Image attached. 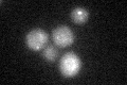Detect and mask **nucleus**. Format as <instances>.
<instances>
[{
	"instance_id": "obj_1",
	"label": "nucleus",
	"mask_w": 127,
	"mask_h": 85,
	"mask_svg": "<svg viewBox=\"0 0 127 85\" xmlns=\"http://www.w3.org/2000/svg\"><path fill=\"white\" fill-rule=\"evenodd\" d=\"M82 61L77 54L74 52H68L61 59L59 62V70L62 75L66 78H71L78 74L81 70Z\"/></svg>"
},
{
	"instance_id": "obj_2",
	"label": "nucleus",
	"mask_w": 127,
	"mask_h": 85,
	"mask_svg": "<svg viewBox=\"0 0 127 85\" xmlns=\"http://www.w3.org/2000/svg\"><path fill=\"white\" fill-rule=\"evenodd\" d=\"M48 42V34L41 29H34L26 36L27 46L33 51H39L45 48Z\"/></svg>"
},
{
	"instance_id": "obj_3",
	"label": "nucleus",
	"mask_w": 127,
	"mask_h": 85,
	"mask_svg": "<svg viewBox=\"0 0 127 85\" xmlns=\"http://www.w3.org/2000/svg\"><path fill=\"white\" fill-rule=\"evenodd\" d=\"M53 40L58 47H68L73 44L74 34L73 31L67 26H59L53 30Z\"/></svg>"
},
{
	"instance_id": "obj_4",
	"label": "nucleus",
	"mask_w": 127,
	"mask_h": 85,
	"mask_svg": "<svg viewBox=\"0 0 127 85\" xmlns=\"http://www.w3.org/2000/svg\"><path fill=\"white\" fill-rule=\"evenodd\" d=\"M89 17V13L87 12V10H85L84 7H75L71 12V19L73 20L75 23H84Z\"/></svg>"
},
{
	"instance_id": "obj_5",
	"label": "nucleus",
	"mask_w": 127,
	"mask_h": 85,
	"mask_svg": "<svg viewBox=\"0 0 127 85\" xmlns=\"http://www.w3.org/2000/svg\"><path fill=\"white\" fill-rule=\"evenodd\" d=\"M42 55H43V58H45L47 61H49V62H54L58 55V50L54 46L49 45V46L43 48Z\"/></svg>"
}]
</instances>
